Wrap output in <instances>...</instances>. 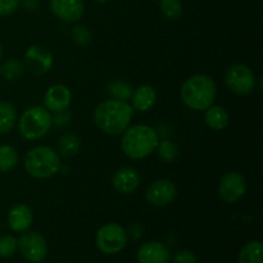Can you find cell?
I'll use <instances>...</instances> for the list:
<instances>
[{"mask_svg": "<svg viewBox=\"0 0 263 263\" xmlns=\"http://www.w3.org/2000/svg\"><path fill=\"white\" fill-rule=\"evenodd\" d=\"M134 108L127 102L110 99L100 103L94 110V122L99 130L109 135L122 134L130 126Z\"/></svg>", "mask_w": 263, "mask_h": 263, "instance_id": "cell-1", "label": "cell"}, {"mask_svg": "<svg viewBox=\"0 0 263 263\" xmlns=\"http://www.w3.org/2000/svg\"><path fill=\"white\" fill-rule=\"evenodd\" d=\"M180 95L187 108L193 110H205L215 103L217 87L212 77L197 73L185 80Z\"/></svg>", "mask_w": 263, "mask_h": 263, "instance_id": "cell-2", "label": "cell"}, {"mask_svg": "<svg viewBox=\"0 0 263 263\" xmlns=\"http://www.w3.org/2000/svg\"><path fill=\"white\" fill-rule=\"evenodd\" d=\"M158 143L159 136L154 128L148 125H135L123 131L121 148L128 158L143 159L156 151Z\"/></svg>", "mask_w": 263, "mask_h": 263, "instance_id": "cell-3", "label": "cell"}, {"mask_svg": "<svg viewBox=\"0 0 263 263\" xmlns=\"http://www.w3.org/2000/svg\"><path fill=\"white\" fill-rule=\"evenodd\" d=\"M25 168L30 176L35 179H49L61 170V159L58 153L49 146H35L30 149L25 157Z\"/></svg>", "mask_w": 263, "mask_h": 263, "instance_id": "cell-4", "label": "cell"}, {"mask_svg": "<svg viewBox=\"0 0 263 263\" xmlns=\"http://www.w3.org/2000/svg\"><path fill=\"white\" fill-rule=\"evenodd\" d=\"M53 126V118L45 107L35 105L23 112L18 121V131L26 140H37L45 136Z\"/></svg>", "mask_w": 263, "mask_h": 263, "instance_id": "cell-5", "label": "cell"}, {"mask_svg": "<svg viewBox=\"0 0 263 263\" xmlns=\"http://www.w3.org/2000/svg\"><path fill=\"white\" fill-rule=\"evenodd\" d=\"M127 243V234L118 223H105L98 230L95 244L105 254H116L122 251Z\"/></svg>", "mask_w": 263, "mask_h": 263, "instance_id": "cell-6", "label": "cell"}, {"mask_svg": "<svg viewBox=\"0 0 263 263\" xmlns=\"http://www.w3.org/2000/svg\"><path fill=\"white\" fill-rule=\"evenodd\" d=\"M256 74L246 64H234L226 71L225 84L236 95H248L256 89Z\"/></svg>", "mask_w": 263, "mask_h": 263, "instance_id": "cell-7", "label": "cell"}, {"mask_svg": "<svg viewBox=\"0 0 263 263\" xmlns=\"http://www.w3.org/2000/svg\"><path fill=\"white\" fill-rule=\"evenodd\" d=\"M18 249L23 258L31 263H41L48 254V246L43 235L35 231H27L18 239Z\"/></svg>", "mask_w": 263, "mask_h": 263, "instance_id": "cell-8", "label": "cell"}, {"mask_svg": "<svg viewBox=\"0 0 263 263\" xmlns=\"http://www.w3.org/2000/svg\"><path fill=\"white\" fill-rule=\"evenodd\" d=\"M23 67L33 76L48 73L53 67V54L41 45H31L23 55Z\"/></svg>", "mask_w": 263, "mask_h": 263, "instance_id": "cell-9", "label": "cell"}, {"mask_svg": "<svg viewBox=\"0 0 263 263\" xmlns=\"http://www.w3.org/2000/svg\"><path fill=\"white\" fill-rule=\"evenodd\" d=\"M247 192L246 177L239 172H228L218 184V195L225 203H236Z\"/></svg>", "mask_w": 263, "mask_h": 263, "instance_id": "cell-10", "label": "cell"}, {"mask_svg": "<svg viewBox=\"0 0 263 263\" xmlns=\"http://www.w3.org/2000/svg\"><path fill=\"white\" fill-rule=\"evenodd\" d=\"M177 194L176 185L166 179L156 180L148 186L145 193L146 200L156 207H166L171 204Z\"/></svg>", "mask_w": 263, "mask_h": 263, "instance_id": "cell-11", "label": "cell"}, {"mask_svg": "<svg viewBox=\"0 0 263 263\" xmlns=\"http://www.w3.org/2000/svg\"><path fill=\"white\" fill-rule=\"evenodd\" d=\"M50 10L58 20L73 23L84 15L85 3L84 0H50Z\"/></svg>", "mask_w": 263, "mask_h": 263, "instance_id": "cell-12", "label": "cell"}, {"mask_svg": "<svg viewBox=\"0 0 263 263\" xmlns=\"http://www.w3.org/2000/svg\"><path fill=\"white\" fill-rule=\"evenodd\" d=\"M72 103V92L64 85H53L44 97V107L49 112L58 113L67 110Z\"/></svg>", "mask_w": 263, "mask_h": 263, "instance_id": "cell-13", "label": "cell"}, {"mask_svg": "<svg viewBox=\"0 0 263 263\" xmlns=\"http://www.w3.org/2000/svg\"><path fill=\"white\" fill-rule=\"evenodd\" d=\"M140 174L133 167H122L115 174L112 180L113 187L121 194H131L140 185Z\"/></svg>", "mask_w": 263, "mask_h": 263, "instance_id": "cell-14", "label": "cell"}, {"mask_svg": "<svg viewBox=\"0 0 263 263\" xmlns=\"http://www.w3.org/2000/svg\"><path fill=\"white\" fill-rule=\"evenodd\" d=\"M170 258L168 248L158 241H148L138 251L139 263H168Z\"/></svg>", "mask_w": 263, "mask_h": 263, "instance_id": "cell-15", "label": "cell"}, {"mask_svg": "<svg viewBox=\"0 0 263 263\" xmlns=\"http://www.w3.org/2000/svg\"><path fill=\"white\" fill-rule=\"evenodd\" d=\"M33 222V213L26 204H15L8 213V225L13 231L23 233L30 229Z\"/></svg>", "mask_w": 263, "mask_h": 263, "instance_id": "cell-16", "label": "cell"}, {"mask_svg": "<svg viewBox=\"0 0 263 263\" xmlns=\"http://www.w3.org/2000/svg\"><path fill=\"white\" fill-rule=\"evenodd\" d=\"M131 100H133L134 110H138L140 113H145L151 110L154 107L157 102V92L154 87L149 86V85H141V86L136 87L131 95Z\"/></svg>", "mask_w": 263, "mask_h": 263, "instance_id": "cell-17", "label": "cell"}, {"mask_svg": "<svg viewBox=\"0 0 263 263\" xmlns=\"http://www.w3.org/2000/svg\"><path fill=\"white\" fill-rule=\"evenodd\" d=\"M204 121L208 127L213 131H222L229 125V113L228 110L220 105H211L205 109Z\"/></svg>", "mask_w": 263, "mask_h": 263, "instance_id": "cell-18", "label": "cell"}, {"mask_svg": "<svg viewBox=\"0 0 263 263\" xmlns=\"http://www.w3.org/2000/svg\"><path fill=\"white\" fill-rule=\"evenodd\" d=\"M80 146H81V140L74 133H64L57 143L59 156H62L63 158H71V157L76 156Z\"/></svg>", "mask_w": 263, "mask_h": 263, "instance_id": "cell-19", "label": "cell"}, {"mask_svg": "<svg viewBox=\"0 0 263 263\" xmlns=\"http://www.w3.org/2000/svg\"><path fill=\"white\" fill-rule=\"evenodd\" d=\"M17 123V110L14 105L5 100H0V134H8Z\"/></svg>", "mask_w": 263, "mask_h": 263, "instance_id": "cell-20", "label": "cell"}, {"mask_svg": "<svg viewBox=\"0 0 263 263\" xmlns=\"http://www.w3.org/2000/svg\"><path fill=\"white\" fill-rule=\"evenodd\" d=\"M262 251L263 244L262 241L254 240L249 241L239 254V263H263L262 261Z\"/></svg>", "mask_w": 263, "mask_h": 263, "instance_id": "cell-21", "label": "cell"}, {"mask_svg": "<svg viewBox=\"0 0 263 263\" xmlns=\"http://www.w3.org/2000/svg\"><path fill=\"white\" fill-rule=\"evenodd\" d=\"M17 163V151L10 145H0V172L12 171Z\"/></svg>", "mask_w": 263, "mask_h": 263, "instance_id": "cell-22", "label": "cell"}, {"mask_svg": "<svg viewBox=\"0 0 263 263\" xmlns=\"http://www.w3.org/2000/svg\"><path fill=\"white\" fill-rule=\"evenodd\" d=\"M23 72H25L23 63L17 59H8L0 66V74L8 81H14V80L20 79Z\"/></svg>", "mask_w": 263, "mask_h": 263, "instance_id": "cell-23", "label": "cell"}, {"mask_svg": "<svg viewBox=\"0 0 263 263\" xmlns=\"http://www.w3.org/2000/svg\"><path fill=\"white\" fill-rule=\"evenodd\" d=\"M133 87L131 85H128L127 82L120 81V80H115V81L109 82L108 84V92L110 94L112 99L122 100V102H126L131 98L133 95Z\"/></svg>", "mask_w": 263, "mask_h": 263, "instance_id": "cell-24", "label": "cell"}, {"mask_svg": "<svg viewBox=\"0 0 263 263\" xmlns=\"http://www.w3.org/2000/svg\"><path fill=\"white\" fill-rule=\"evenodd\" d=\"M159 9L162 14L171 21L179 20L182 15V4L180 0H161L159 2Z\"/></svg>", "mask_w": 263, "mask_h": 263, "instance_id": "cell-25", "label": "cell"}, {"mask_svg": "<svg viewBox=\"0 0 263 263\" xmlns=\"http://www.w3.org/2000/svg\"><path fill=\"white\" fill-rule=\"evenodd\" d=\"M157 151H158L159 158L163 159L164 162H174L179 154L176 144L170 140L159 141L158 145H157Z\"/></svg>", "mask_w": 263, "mask_h": 263, "instance_id": "cell-26", "label": "cell"}, {"mask_svg": "<svg viewBox=\"0 0 263 263\" xmlns=\"http://www.w3.org/2000/svg\"><path fill=\"white\" fill-rule=\"evenodd\" d=\"M71 37H72V41L79 46L89 45L92 40V35L91 32H90V30L86 27V26H82V25H77L72 28Z\"/></svg>", "mask_w": 263, "mask_h": 263, "instance_id": "cell-27", "label": "cell"}, {"mask_svg": "<svg viewBox=\"0 0 263 263\" xmlns=\"http://www.w3.org/2000/svg\"><path fill=\"white\" fill-rule=\"evenodd\" d=\"M18 248L17 239L12 235L0 236V257L9 258L15 253Z\"/></svg>", "mask_w": 263, "mask_h": 263, "instance_id": "cell-28", "label": "cell"}, {"mask_svg": "<svg viewBox=\"0 0 263 263\" xmlns=\"http://www.w3.org/2000/svg\"><path fill=\"white\" fill-rule=\"evenodd\" d=\"M21 5V0H0V15L7 17L17 12Z\"/></svg>", "mask_w": 263, "mask_h": 263, "instance_id": "cell-29", "label": "cell"}, {"mask_svg": "<svg viewBox=\"0 0 263 263\" xmlns=\"http://www.w3.org/2000/svg\"><path fill=\"white\" fill-rule=\"evenodd\" d=\"M175 263H197V257L193 252L186 251V249H181V251L176 252L174 256Z\"/></svg>", "mask_w": 263, "mask_h": 263, "instance_id": "cell-30", "label": "cell"}, {"mask_svg": "<svg viewBox=\"0 0 263 263\" xmlns=\"http://www.w3.org/2000/svg\"><path fill=\"white\" fill-rule=\"evenodd\" d=\"M53 118V125L57 126H67L71 121V115L67 113V110H63V112H58L55 115V117Z\"/></svg>", "mask_w": 263, "mask_h": 263, "instance_id": "cell-31", "label": "cell"}, {"mask_svg": "<svg viewBox=\"0 0 263 263\" xmlns=\"http://www.w3.org/2000/svg\"><path fill=\"white\" fill-rule=\"evenodd\" d=\"M21 4L28 10H35L39 8V0H21Z\"/></svg>", "mask_w": 263, "mask_h": 263, "instance_id": "cell-32", "label": "cell"}, {"mask_svg": "<svg viewBox=\"0 0 263 263\" xmlns=\"http://www.w3.org/2000/svg\"><path fill=\"white\" fill-rule=\"evenodd\" d=\"M2 57H3V49H2V44H0V62H2Z\"/></svg>", "mask_w": 263, "mask_h": 263, "instance_id": "cell-33", "label": "cell"}, {"mask_svg": "<svg viewBox=\"0 0 263 263\" xmlns=\"http://www.w3.org/2000/svg\"><path fill=\"white\" fill-rule=\"evenodd\" d=\"M94 2H97V3H107V2H109V0H94Z\"/></svg>", "mask_w": 263, "mask_h": 263, "instance_id": "cell-34", "label": "cell"}]
</instances>
